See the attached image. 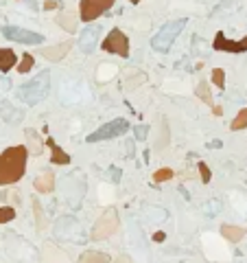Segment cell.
Listing matches in <instances>:
<instances>
[{
    "instance_id": "6da1fadb",
    "label": "cell",
    "mask_w": 247,
    "mask_h": 263,
    "mask_svg": "<svg viewBox=\"0 0 247 263\" xmlns=\"http://www.w3.org/2000/svg\"><path fill=\"white\" fill-rule=\"evenodd\" d=\"M26 160H29V149L26 145H13L0 154V187L16 184L26 173Z\"/></svg>"
},
{
    "instance_id": "7a4b0ae2",
    "label": "cell",
    "mask_w": 247,
    "mask_h": 263,
    "mask_svg": "<svg viewBox=\"0 0 247 263\" xmlns=\"http://www.w3.org/2000/svg\"><path fill=\"white\" fill-rule=\"evenodd\" d=\"M186 22H188L186 18H179V20H171V22H166L164 26H160V31H158L156 35H153V39H151L153 51H158V53L171 51L173 42H175L177 35L182 33V29L186 26Z\"/></svg>"
},
{
    "instance_id": "3957f363",
    "label": "cell",
    "mask_w": 247,
    "mask_h": 263,
    "mask_svg": "<svg viewBox=\"0 0 247 263\" xmlns=\"http://www.w3.org/2000/svg\"><path fill=\"white\" fill-rule=\"evenodd\" d=\"M46 92H48V70H44L42 75L37 79H33V81L20 85L16 95L20 101H24L26 105H35L46 97Z\"/></svg>"
},
{
    "instance_id": "277c9868",
    "label": "cell",
    "mask_w": 247,
    "mask_h": 263,
    "mask_svg": "<svg viewBox=\"0 0 247 263\" xmlns=\"http://www.w3.org/2000/svg\"><path fill=\"white\" fill-rule=\"evenodd\" d=\"M118 226H121V220H118V210H116L114 206L105 208L103 213H101V217L96 220L94 228H92L90 239H94V241H103V239H108V237L116 235Z\"/></svg>"
},
{
    "instance_id": "5b68a950",
    "label": "cell",
    "mask_w": 247,
    "mask_h": 263,
    "mask_svg": "<svg viewBox=\"0 0 247 263\" xmlns=\"http://www.w3.org/2000/svg\"><path fill=\"white\" fill-rule=\"evenodd\" d=\"M129 132V123L125 118H114V121L101 125L96 132L85 138L88 143H101V141H112V138H118V136H125Z\"/></svg>"
},
{
    "instance_id": "8992f818",
    "label": "cell",
    "mask_w": 247,
    "mask_h": 263,
    "mask_svg": "<svg viewBox=\"0 0 247 263\" xmlns=\"http://www.w3.org/2000/svg\"><path fill=\"white\" fill-rule=\"evenodd\" d=\"M0 31H3V35H5L7 39H11V42H18V44H44V35H42V33L22 29V26L5 24Z\"/></svg>"
},
{
    "instance_id": "52a82bcc",
    "label": "cell",
    "mask_w": 247,
    "mask_h": 263,
    "mask_svg": "<svg viewBox=\"0 0 247 263\" xmlns=\"http://www.w3.org/2000/svg\"><path fill=\"white\" fill-rule=\"evenodd\" d=\"M101 49L108 53H116L121 57H129V37L121 29H112L101 42Z\"/></svg>"
},
{
    "instance_id": "ba28073f",
    "label": "cell",
    "mask_w": 247,
    "mask_h": 263,
    "mask_svg": "<svg viewBox=\"0 0 247 263\" xmlns=\"http://www.w3.org/2000/svg\"><path fill=\"white\" fill-rule=\"evenodd\" d=\"M114 5V0H81L79 5V16H81L83 22H92L98 16H103L110 7Z\"/></svg>"
},
{
    "instance_id": "9c48e42d",
    "label": "cell",
    "mask_w": 247,
    "mask_h": 263,
    "mask_svg": "<svg viewBox=\"0 0 247 263\" xmlns=\"http://www.w3.org/2000/svg\"><path fill=\"white\" fill-rule=\"evenodd\" d=\"M212 49L215 51H225V53H245L247 51V35L243 39H238V42H234V39H228L223 35V31H219L215 39H212Z\"/></svg>"
},
{
    "instance_id": "30bf717a",
    "label": "cell",
    "mask_w": 247,
    "mask_h": 263,
    "mask_svg": "<svg viewBox=\"0 0 247 263\" xmlns=\"http://www.w3.org/2000/svg\"><path fill=\"white\" fill-rule=\"evenodd\" d=\"M72 42H62V44H55V46H44V49H39V55L44 59H48V62H62V59L68 55Z\"/></svg>"
},
{
    "instance_id": "8fae6325",
    "label": "cell",
    "mask_w": 247,
    "mask_h": 263,
    "mask_svg": "<svg viewBox=\"0 0 247 263\" xmlns=\"http://www.w3.org/2000/svg\"><path fill=\"white\" fill-rule=\"evenodd\" d=\"M33 189H35L37 193H51V191H55V173H53V171L39 173L35 180H33Z\"/></svg>"
},
{
    "instance_id": "7c38bea8",
    "label": "cell",
    "mask_w": 247,
    "mask_h": 263,
    "mask_svg": "<svg viewBox=\"0 0 247 263\" xmlns=\"http://www.w3.org/2000/svg\"><path fill=\"white\" fill-rule=\"evenodd\" d=\"M247 235V230L241 228V226H232V224H223L221 226V237L228 239L230 243H238Z\"/></svg>"
},
{
    "instance_id": "4fadbf2b",
    "label": "cell",
    "mask_w": 247,
    "mask_h": 263,
    "mask_svg": "<svg viewBox=\"0 0 247 263\" xmlns=\"http://www.w3.org/2000/svg\"><path fill=\"white\" fill-rule=\"evenodd\" d=\"M0 116H3L5 121H9V123H20L24 118V112L11 108L7 101H3V103H0Z\"/></svg>"
},
{
    "instance_id": "5bb4252c",
    "label": "cell",
    "mask_w": 247,
    "mask_h": 263,
    "mask_svg": "<svg viewBox=\"0 0 247 263\" xmlns=\"http://www.w3.org/2000/svg\"><path fill=\"white\" fill-rule=\"evenodd\" d=\"M48 147H51V160H53V164H62V167H64V164H70L72 158L66 154V151L59 147V145L53 143L51 138H48Z\"/></svg>"
},
{
    "instance_id": "9a60e30c",
    "label": "cell",
    "mask_w": 247,
    "mask_h": 263,
    "mask_svg": "<svg viewBox=\"0 0 247 263\" xmlns=\"http://www.w3.org/2000/svg\"><path fill=\"white\" fill-rule=\"evenodd\" d=\"M77 263H110V256L101 250H85Z\"/></svg>"
},
{
    "instance_id": "2e32d148",
    "label": "cell",
    "mask_w": 247,
    "mask_h": 263,
    "mask_svg": "<svg viewBox=\"0 0 247 263\" xmlns=\"http://www.w3.org/2000/svg\"><path fill=\"white\" fill-rule=\"evenodd\" d=\"M18 62V55L11 49H0V70L9 72Z\"/></svg>"
},
{
    "instance_id": "e0dca14e",
    "label": "cell",
    "mask_w": 247,
    "mask_h": 263,
    "mask_svg": "<svg viewBox=\"0 0 247 263\" xmlns=\"http://www.w3.org/2000/svg\"><path fill=\"white\" fill-rule=\"evenodd\" d=\"M96 33H98V26H92V29L83 31V35H81V51L83 53H92V51H94Z\"/></svg>"
},
{
    "instance_id": "ac0fdd59",
    "label": "cell",
    "mask_w": 247,
    "mask_h": 263,
    "mask_svg": "<svg viewBox=\"0 0 247 263\" xmlns=\"http://www.w3.org/2000/svg\"><path fill=\"white\" fill-rule=\"evenodd\" d=\"M195 95L202 99V101L206 105H210V108H215V101H212V95H210V83L206 81V79H202V81L197 83V88H195Z\"/></svg>"
},
{
    "instance_id": "d6986e66",
    "label": "cell",
    "mask_w": 247,
    "mask_h": 263,
    "mask_svg": "<svg viewBox=\"0 0 247 263\" xmlns=\"http://www.w3.org/2000/svg\"><path fill=\"white\" fill-rule=\"evenodd\" d=\"M247 127V108H243L238 114L234 116V121L230 123V129L232 132H238V129H245Z\"/></svg>"
},
{
    "instance_id": "ffe728a7",
    "label": "cell",
    "mask_w": 247,
    "mask_h": 263,
    "mask_svg": "<svg viewBox=\"0 0 247 263\" xmlns=\"http://www.w3.org/2000/svg\"><path fill=\"white\" fill-rule=\"evenodd\" d=\"M173 178H175V171H173V169H158L156 171V173H153V182H169V180H173Z\"/></svg>"
},
{
    "instance_id": "44dd1931",
    "label": "cell",
    "mask_w": 247,
    "mask_h": 263,
    "mask_svg": "<svg viewBox=\"0 0 247 263\" xmlns=\"http://www.w3.org/2000/svg\"><path fill=\"white\" fill-rule=\"evenodd\" d=\"M31 68H33V55H31V53H24L22 62L18 64V72H20V75H26Z\"/></svg>"
},
{
    "instance_id": "7402d4cb",
    "label": "cell",
    "mask_w": 247,
    "mask_h": 263,
    "mask_svg": "<svg viewBox=\"0 0 247 263\" xmlns=\"http://www.w3.org/2000/svg\"><path fill=\"white\" fill-rule=\"evenodd\" d=\"M33 213H35V222H37V228L42 230L46 228V220H44V210H42V204H39L37 200L33 202Z\"/></svg>"
},
{
    "instance_id": "603a6c76",
    "label": "cell",
    "mask_w": 247,
    "mask_h": 263,
    "mask_svg": "<svg viewBox=\"0 0 247 263\" xmlns=\"http://www.w3.org/2000/svg\"><path fill=\"white\" fill-rule=\"evenodd\" d=\"M57 20H59V24H62L66 31H70V33L77 31V20H75V16H59Z\"/></svg>"
},
{
    "instance_id": "cb8c5ba5",
    "label": "cell",
    "mask_w": 247,
    "mask_h": 263,
    "mask_svg": "<svg viewBox=\"0 0 247 263\" xmlns=\"http://www.w3.org/2000/svg\"><path fill=\"white\" fill-rule=\"evenodd\" d=\"M210 79H212V83H215L219 90L225 88V72H223V68H215V70H212V77Z\"/></svg>"
},
{
    "instance_id": "d4e9b609",
    "label": "cell",
    "mask_w": 247,
    "mask_h": 263,
    "mask_svg": "<svg viewBox=\"0 0 247 263\" xmlns=\"http://www.w3.org/2000/svg\"><path fill=\"white\" fill-rule=\"evenodd\" d=\"M16 220V208L13 206H0V224H9Z\"/></svg>"
},
{
    "instance_id": "484cf974",
    "label": "cell",
    "mask_w": 247,
    "mask_h": 263,
    "mask_svg": "<svg viewBox=\"0 0 247 263\" xmlns=\"http://www.w3.org/2000/svg\"><path fill=\"white\" fill-rule=\"evenodd\" d=\"M197 167H199V176H202V182H204V184H208V182H210V178H212L210 167H208L206 162H199Z\"/></svg>"
},
{
    "instance_id": "4316f807",
    "label": "cell",
    "mask_w": 247,
    "mask_h": 263,
    "mask_svg": "<svg viewBox=\"0 0 247 263\" xmlns=\"http://www.w3.org/2000/svg\"><path fill=\"white\" fill-rule=\"evenodd\" d=\"M146 132H149V127H146V125H138V127H136V138H138V141L146 138Z\"/></svg>"
},
{
    "instance_id": "83f0119b",
    "label": "cell",
    "mask_w": 247,
    "mask_h": 263,
    "mask_svg": "<svg viewBox=\"0 0 247 263\" xmlns=\"http://www.w3.org/2000/svg\"><path fill=\"white\" fill-rule=\"evenodd\" d=\"M57 7H59V3H55V0H46V3H44L46 11H53V9H57Z\"/></svg>"
},
{
    "instance_id": "f1b7e54d",
    "label": "cell",
    "mask_w": 247,
    "mask_h": 263,
    "mask_svg": "<svg viewBox=\"0 0 247 263\" xmlns=\"http://www.w3.org/2000/svg\"><path fill=\"white\" fill-rule=\"evenodd\" d=\"M166 239V235L162 233V230H158V233H153V241H158V243H162Z\"/></svg>"
},
{
    "instance_id": "f546056e",
    "label": "cell",
    "mask_w": 247,
    "mask_h": 263,
    "mask_svg": "<svg viewBox=\"0 0 247 263\" xmlns=\"http://www.w3.org/2000/svg\"><path fill=\"white\" fill-rule=\"evenodd\" d=\"M114 263H133V261H131V259H129V256H127V254H118L116 259H114Z\"/></svg>"
},
{
    "instance_id": "4dcf8cb0",
    "label": "cell",
    "mask_w": 247,
    "mask_h": 263,
    "mask_svg": "<svg viewBox=\"0 0 247 263\" xmlns=\"http://www.w3.org/2000/svg\"><path fill=\"white\" fill-rule=\"evenodd\" d=\"M212 110H215V116H221V114H223V108H221V105H215Z\"/></svg>"
},
{
    "instance_id": "1f68e13d",
    "label": "cell",
    "mask_w": 247,
    "mask_h": 263,
    "mask_svg": "<svg viewBox=\"0 0 247 263\" xmlns=\"http://www.w3.org/2000/svg\"><path fill=\"white\" fill-rule=\"evenodd\" d=\"M112 173H114V182H118V178H121V171H118V169H112Z\"/></svg>"
},
{
    "instance_id": "d6a6232c",
    "label": "cell",
    "mask_w": 247,
    "mask_h": 263,
    "mask_svg": "<svg viewBox=\"0 0 247 263\" xmlns=\"http://www.w3.org/2000/svg\"><path fill=\"white\" fill-rule=\"evenodd\" d=\"M129 3H133V5H136V3H140V0H129Z\"/></svg>"
}]
</instances>
